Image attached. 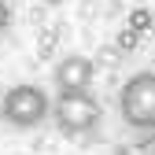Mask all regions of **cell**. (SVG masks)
<instances>
[{
    "label": "cell",
    "mask_w": 155,
    "mask_h": 155,
    "mask_svg": "<svg viewBox=\"0 0 155 155\" xmlns=\"http://www.w3.org/2000/svg\"><path fill=\"white\" fill-rule=\"evenodd\" d=\"M92 74H96V67H92L89 55H81V52L63 55V59L55 63V70H52V78H55V85H59V92H89Z\"/></svg>",
    "instance_id": "cell-4"
},
{
    "label": "cell",
    "mask_w": 155,
    "mask_h": 155,
    "mask_svg": "<svg viewBox=\"0 0 155 155\" xmlns=\"http://www.w3.org/2000/svg\"><path fill=\"white\" fill-rule=\"evenodd\" d=\"M137 45H140V33L129 30V26H122V30H118V48H122V52H133Z\"/></svg>",
    "instance_id": "cell-6"
},
{
    "label": "cell",
    "mask_w": 155,
    "mask_h": 155,
    "mask_svg": "<svg viewBox=\"0 0 155 155\" xmlns=\"http://www.w3.org/2000/svg\"><path fill=\"white\" fill-rule=\"evenodd\" d=\"M118 114L129 129L151 133L155 129V70H140L126 78L118 89Z\"/></svg>",
    "instance_id": "cell-1"
},
{
    "label": "cell",
    "mask_w": 155,
    "mask_h": 155,
    "mask_svg": "<svg viewBox=\"0 0 155 155\" xmlns=\"http://www.w3.org/2000/svg\"><path fill=\"white\" fill-rule=\"evenodd\" d=\"M11 30V8H8V0H0V33H8Z\"/></svg>",
    "instance_id": "cell-7"
},
{
    "label": "cell",
    "mask_w": 155,
    "mask_h": 155,
    "mask_svg": "<svg viewBox=\"0 0 155 155\" xmlns=\"http://www.w3.org/2000/svg\"><path fill=\"white\" fill-rule=\"evenodd\" d=\"M45 4H63V0H45Z\"/></svg>",
    "instance_id": "cell-9"
},
{
    "label": "cell",
    "mask_w": 155,
    "mask_h": 155,
    "mask_svg": "<svg viewBox=\"0 0 155 155\" xmlns=\"http://www.w3.org/2000/svg\"><path fill=\"white\" fill-rule=\"evenodd\" d=\"M140 155H155V140H148V144L140 148Z\"/></svg>",
    "instance_id": "cell-8"
},
{
    "label": "cell",
    "mask_w": 155,
    "mask_h": 155,
    "mask_svg": "<svg viewBox=\"0 0 155 155\" xmlns=\"http://www.w3.org/2000/svg\"><path fill=\"white\" fill-rule=\"evenodd\" d=\"M48 96L45 89H37V85H15L4 92V100H0V118H4L8 126L15 129H33V126H41L48 118Z\"/></svg>",
    "instance_id": "cell-2"
},
{
    "label": "cell",
    "mask_w": 155,
    "mask_h": 155,
    "mask_svg": "<svg viewBox=\"0 0 155 155\" xmlns=\"http://www.w3.org/2000/svg\"><path fill=\"white\" fill-rule=\"evenodd\" d=\"M55 122H59L63 133H70V137H81V133L96 129L104 118V107L92 100L89 92H59V100H55L52 107Z\"/></svg>",
    "instance_id": "cell-3"
},
{
    "label": "cell",
    "mask_w": 155,
    "mask_h": 155,
    "mask_svg": "<svg viewBox=\"0 0 155 155\" xmlns=\"http://www.w3.org/2000/svg\"><path fill=\"white\" fill-rule=\"evenodd\" d=\"M126 26H129V30H137V33H148V30L155 26V15H151L148 8H133V11L126 15Z\"/></svg>",
    "instance_id": "cell-5"
}]
</instances>
